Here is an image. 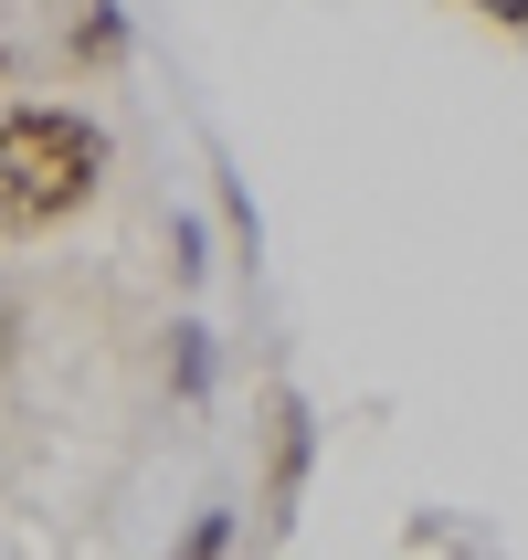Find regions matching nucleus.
<instances>
[{
  "mask_svg": "<svg viewBox=\"0 0 528 560\" xmlns=\"http://www.w3.org/2000/svg\"><path fill=\"white\" fill-rule=\"evenodd\" d=\"M106 180V127L74 106H11L0 117V233H54Z\"/></svg>",
  "mask_w": 528,
  "mask_h": 560,
  "instance_id": "1",
  "label": "nucleus"
},
{
  "mask_svg": "<svg viewBox=\"0 0 528 560\" xmlns=\"http://www.w3.org/2000/svg\"><path fill=\"white\" fill-rule=\"evenodd\" d=\"M307 476H317V412L307 392H275V455H265V508H307Z\"/></svg>",
  "mask_w": 528,
  "mask_h": 560,
  "instance_id": "2",
  "label": "nucleus"
},
{
  "mask_svg": "<svg viewBox=\"0 0 528 560\" xmlns=\"http://www.w3.org/2000/svg\"><path fill=\"white\" fill-rule=\"evenodd\" d=\"M169 392H180L190 412L212 402V328H201V317H180V328H169Z\"/></svg>",
  "mask_w": 528,
  "mask_h": 560,
  "instance_id": "3",
  "label": "nucleus"
},
{
  "mask_svg": "<svg viewBox=\"0 0 528 560\" xmlns=\"http://www.w3.org/2000/svg\"><path fill=\"white\" fill-rule=\"evenodd\" d=\"M74 54H85L95 74L127 63V11H117V0H74Z\"/></svg>",
  "mask_w": 528,
  "mask_h": 560,
  "instance_id": "4",
  "label": "nucleus"
},
{
  "mask_svg": "<svg viewBox=\"0 0 528 560\" xmlns=\"http://www.w3.org/2000/svg\"><path fill=\"white\" fill-rule=\"evenodd\" d=\"M212 201H222V233H233L244 254H265V212H254V190L233 180V159H212Z\"/></svg>",
  "mask_w": 528,
  "mask_h": 560,
  "instance_id": "5",
  "label": "nucleus"
},
{
  "mask_svg": "<svg viewBox=\"0 0 528 560\" xmlns=\"http://www.w3.org/2000/svg\"><path fill=\"white\" fill-rule=\"evenodd\" d=\"M169 265H180V285H201V276H212V233H201V212H180V222H169Z\"/></svg>",
  "mask_w": 528,
  "mask_h": 560,
  "instance_id": "6",
  "label": "nucleus"
},
{
  "mask_svg": "<svg viewBox=\"0 0 528 560\" xmlns=\"http://www.w3.org/2000/svg\"><path fill=\"white\" fill-rule=\"evenodd\" d=\"M233 539H244V518H233V508H201V518L180 529V550H190V560H222Z\"/></svg>",
  "mask_w": 528,
  "mask_h": 560,
  "instance_id": "7",
  "label": "nucleus"
},
{
  "mask_svg": "<svg viewBox=\"0 0 528 560\" xmlns=\"http://www.w3.org/2000/svg\"><path fill=\"white\" fill-rule=\"evenodd\" d=\"M476 11H486L497 32H528V0H476Z\"/></svg>",
  "mask_w": 528,
  "mask_h": 560,
  "instance_id": "8",
  "label": "nucleus"
}]
</instances>
